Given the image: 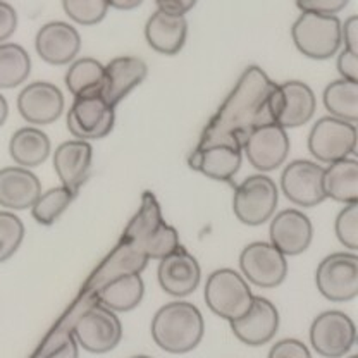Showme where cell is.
<instances>
[{
	"mask_svg": "<svg viewBox=\"0 0 358 358\" xmlns=\"http://www.w3.org/2000/svg\"><path fill=\"white\" fill-rule=\"evenodd\" d=\"M289 136L285 128L272 121L260 122L245 134L241 150L260 173H268L285 164L289 154Z\"/></svg>",
	"mask_w": 358,
	"mask_h": 358,
	"instance_id": "cell-8",
	"label": "cell"
},
{
	"mask_svg": "<svg viewBox=\"0 0 358 358\" xmlns=\"http://www.w3.org/2000/svg\"><path fill=\"white\" fill-rule=\"evenodd\" d=\"M334 229L339 243L355 252L358 248V201L345 205L336 217Z\"/></svg>",
	"mask_w": 358,
	"mask_h": 358,
	"instance_id": "cell-35",
	"label": "cell"
},
{
	"mask_svg": "<svg viewBox=\"0 0 358 358\" xmlns=\"http://www.w3.org/2000/svg\"><path fill=\"white\" fill-rule=\"evenodd\" d=\"M145 294V282L140 272H121L109 279L96 291V300L100 305L112 312H129L141 303Z\"/></svg>",
	"mask_w": 358,
	"mask_h": 358,
	"instance_id": "cell-26",
	"label": "cell"
},
{
	"mask_svg": "<svg viewBox=\"0 0 358 358\" xmlns=\"http://www.w3.org/2000/svg\"><path fill=\"white\" fill-rule=\"evenodd\" d=\"M24 240V224L14 212L0 210V264L7 262Z\"/></svg>",
	"mask_w": 358,
	"mask_h": 358,
	"instance_id": "cell-34",
	"label": "cell"
},
{
	"mask_svg": "<svg viewBox=\"0 0 358 358\" xmlns=\"http://www.w3.org/2000/svg\"><path fill=\"white\" fill-rule=\"evenodd\" d=\"M317 109V99L307 83L298 80L272 85L268 92L266 110L268 121L285 129L300 128L313 117Z\"/></svg>",
	"mask_w": 358,
	"mask_h": 358,
	"instance_id": "cell-4",
	"label": "cell"
},
{
	"mask_svg": "<svg viewBox=\"0 0 358 358\" xmlns=\"http://www.w3.org/2000/svg\"><path fill=\"white\" fill-rule=\"evenodd\" d=\"M42 193V182L29 169L13 166L0 169V207L7 210L31 208Z\"/></svg>",
	"mask_w": 358,
	"mask_h": 358,
	"instance_id": "cell-24",
	"label": "cell"
},
{
	"mask_svg": "<svg viewBox=\"0 0 358 358\" xmlns=\"http://www.w3.org/2000/svg\"><path fill=\"white\" fill-rule=\"evenodd\" d=\"M308 150L324 164L353 155L357 152V126L333 115L320 117L308 134Z\"/></svg>",
	"mask_w": 358,
	"mask_h": 358,
	"instance_id": "cell-10",
	"label": "cell"
},
{
	"mask_svg": "<svg viewBox=\"0 0 358 358\" xmlns=\"http://www.w3.org/2000/svg\"><path fill=\"white\" fill-rule=\"evenodd\" d=\"M109 7H114L117 10H133L143 3V0H107Z\"/></svg>",
	"mask_w": 358,
	"mask_h": 358,
	"instance_id": "cell-43",
	"label": "cell"
},
{
	"mask_svg": "<svg viewBox=\"0 0 358 358\" xmlns=\"http://www.w3.org/2000/svg\"><path fill=\"white\" fill-rule=\"evenodd\" d=\"M357 341V327L352 317L341 310L319 313L310 326V343L317 355L343 358Z\"/></svg>",
	"mask_w": 358,
	"mask_h": 358,
	"instance_id": "cell-11",
	"label": "cell"
},
{
	"mask_svg": "<svg viewBox=\"0 0 358 358\" xmlns=\"http://www.w3.org/2000/svg\"><path fill=\"white\" fill-rule=\"evenodd\" d=\"M150 331L160 350L182 355L200 345L205 333L203 315L189 301H171L157 310Z\"/></svg>",
	"mask_w": 358,
	"mask_h": 358,
	"instance_id": "cell-2",
	"label": "cell"
},
{
	"mask_svg": "<svg viewBox=\"0 0 358 358\" xmlns=\"http://www.w3.org/2000/svg\"><path fill=\"white\" fill-rule=\"evenodd\" d=\"M7 115H9V103H7L6 96L0 93V128H2L3 122L7 121Z\"/></svg>",
	"mask_w": 358,
	"mask_h": 358,
	"instance_id": "cell-44",
	"label": "cell"
},
{
	"mask_svg": "<svg viewBox=\"0 0 358 358\" xmlns=\"http://www.w3.org/2000/svg\"><path fill=\"white\" fill-rule=\"evenodd\" d=\"M31 73L29 54L17 43H0V90L16 88Z\"/></svg>",
	"mask_w": 358,
	"mask_h": 358,
	"instance_id": "cell-31",
	"label": "cell"
},
{
	"mask_svg": "<svg viewBox=\"0 0 358 358\" xmlns=\"http://www.w3.org/2000/svg\"><path fill=\"white\" fill-rule=\"evenodd\" d=\"M338 73L343 80L358 83V54L343 48L338 55Z\"/></svg>",
	"mask_w": 358,
	"mask_h": 358,
	"instance_id": "cell-40",
	"label": "cell"
},
{
	"mask_svg": "<svg viewBox=\"0 0 358 358\" xmlns=\"http://www.w3.org/2000/svg\"><path fill=\"white\" fill-rule=\"evenodd\" d=\"M35 48L48 64L66 66L80 54V31L66 21H50L36 33Z\"/></svg>",
	"mask_w": 358,
	"mask_h": 358,
	"instance_id": "cell-19",
	"label": "cell"
},
{
	"mask_svg": "<svg viewBox=\"0 0 358 358\" xmlns=\"http://www.w3.org/2000/svg\"><path fill=\"white\" fill-rule=\"evenodd\" d=\"M315 285L326 300L345 303L358 294V257L355 252L327 255L315 271Z\"/></svg>",
	"mask_w": 358,
	"mask_h": 358,
	"instance_id": "cell-9",
	"label": "cell"
},
{
	"mask_svg": "<svg viewBox=\"0 0 358 358\" xmlns=\"http://www.w3.org/2000/svg\"><path fill=\"white\" fill-rule=\"evenodd\" d=\"M106 83V66L92 57L73 61L66 73V87L74 99L102 93Z\"/></svg>",
	"mask_w": 358,
	"mask_h": 358,
	"instance_id": "cell-29",
	"label": "cell"
},
{
	"mask_svg": "<svg viewBox=\"0 0 358 358\" xmlns=\"http://www.w3.org/2000/svg\"><path fill=\"white\" fill-rule=\"evenodd\" d=\"M341 42L345 43V48L358 54V17L355 14L341 22Z\"/></svg>",
	"mask_w": 358,
	"mask_h": 358,
	"instance_id": "cell-41",
	"label": "cell"
},
{
	"mask_svg": "<svg viewBox=\"0 0 358 358\" xmlns=\"http://www.w3.org/2000/svg\"><path fill=\"white\" fill-rule=\"evenodd\" d=\"M196 2L199 0H155L157 9L169 14H181V16L189 13L196 6Z\"/></svg>",
	"mask_w": 358,
	"mask_h": 358,
	"instance_id": "cell-42",
	"label": "cell"
},
{
	"mask_svg": "<svg viewBox=\"0 0 358 358\" xmlns=\"http://www.w3.org/2000/svg\"><path fill=\"white\" fill-rule=\"evenodd\" d=\"M62 9L71 21L81 26H95L109 13L107 0H62Z\"/></svg>",
	"mask_w": 358,
	"mask_h": 358,
	"instance_id": "cell-33",
	"label": "cell"
},
{
	"mask_svg": "<svg viewBox=\"0 0 358 358\" xmlns=\"http://www.w3.org/2000/svg\"><path fill=\"white\" fill-rule=\"evenodd\" d=\"M350 0H296V7L301 13H315L324 16H338Z\"/></svg>",
	"mask_w": 358,
	"mask_h": 358,
	"instance_id": "cell-38",
	"label": "cell"
},
{
	"mask_svg": "<svg viewBox=\"0 0 358 358\" xmlns=\"http://www.w3.org/2000/svg\"><path fill=\"white\" fill-rule=\"evenodd\" d=\"M71 333L81 348L100 355L110 352L121 343L122 324L115 312L95 303L74 320Z\"/></svg>",
	"mask_w": 358,
	"mask_h": 358,
	"instance_id": "cell-7",
	"label": "cell"
},
{
	"mask_svg": "<svg viewBox=\"0 0 358 358\" xmlns=\"http://www.w3.org/2000/svg\"><path fill=\"white\" fill-rule=\"evenodd\" d=\"M268 236L271 245L275 246L285 257L300 255L312 243V221L301 210L286 208L272 219Z\"/></svg>",
	"mask_w": 358,
	"mask_h": 358,
	"instance_id": "cell-20",
	"label": "cell"
},
{
	"mask_svg": "<svg viewBox=\"0 0 358 358\" xmlns=\"http://www.w3.org/2000/svg\"><path fill=\"white\" fill-rule=\"evenodd\" d=\"M131 358H152V357H148V355H136V357H131Z\"/></svg>",
	"mask_w": 358,
	"mask_h": 358,
	"instance_id": "cell-45",
	"label": "cell"
},
{
	"mask_svg": "<svg viewBox=\"0 0 358 358\" xmlns=\"http://www.w3.org/2000/svg\"><path fill=\"white\" fill-rule=\"evenodd\" d=\"M52 152L50 138L42 129L26 126L10 136L9 154L14 162L24 169L42 166Z\"/></svg>",
	"mask_w": 358,
	"mask_h": 358,
	"instance_id": "cell-27",
	"label": "cell"
},
{
	"mask_svg": "<svg viewBox=\"0 0 358 358\" xmlns=\"http://www.w3.org/2000/svg\"><path fill=\"white\" fill-rule=\"evenodd\" d=\"M189 167L214 181H231L241 167V147L236 143H210L189 155Z\"/></svg>",
	"mask_w": 358,
	"mask_h": 358,
	"instance_id": "cell-21",
	"label": "cell"
},
{
	"mask_svg": "<svg viewBox=\"0 0 358 358\" xmlns=\"http://www.w3.org/2000/svg\"><path fill=\"white\" fill-rule=\"evenodd\" d=\"M324 106L336 119L346 122L358 121V83L336 80L324 90Z\"/></svg>",
	"mask_w": 358,
	"mask_h": 358,
	"instance_id": "cell-30",
	"label": "cell"
},
{
	"mask_svg": "<svg viewBox=\"0 0 358 358\" xmlns=\"http://www.w3.org/2000/svg\"><path fill=\"white\" fill-rule=\"evenodd\" d=\"M160 288L167 294L176 298H185L195 293L201 279V268L199 260L181 245L174 252L160 259L157 271Z\"/></svg>",
	"mask_w": 358,
	"mask_h": 358,
	"instance_id": "cell-16",
	"label": "cell"
},
{
	"mask_svg": "<svg viewBox=\"0 0 358 358\" xmlns=\"http://www.w3.org/2000/svg\"><path fill=\"white\" fill-rule=\"evenodd\" d=\"M348 358H358V355H352V357H348Z\"/></svg>",
	"mask_w": 358,
	"mask_h": 358,
	"instance_id": "cell-46",
	"label": "cell"
},
{
	"mask_svg": "<svg viewBox=\"0 0 358 358\" xmlns=\"http://www.w3.org/2000/svg\"><path fill=\"white\" fill-rule=\"evenodd\" d=\"M294 47L305 57L326 61L341 48V21L338 16H324L315 13H301L291 26Z\"/></svg>",
	"mask_w": 358,
	"mask_h": 358,
	"instance_id": "cell-3",
	"label": "cell"
},
{
	"mask_svg": "<svg viewBox=\"0 0 358 358\" xmlns=\"http://www.w3.org/2000/svg\"><path fill=\"white\" fill-rule=\"evenodd\" d=\"M324 193L326 199L339 203L358 201V162L352 157L336 160L324 169Z\"/></svg>",
	"mask_w": 358,
	"mask_h": 358,
	"instance_id": "cell-28",
	"label": "cell"
},
{
	"mask_svg": "<svg viewBox=\"0 0 358 358\" xmlns=\"http://www.w3.org/2000/svg\"><path fill=\"white\" fill-rule=\"evenodd\" d=\"M35 358H80V345L73 333L66 331L48 339Z\"/></svg>",
	"mask_w": 358,
	"mask_h": 358,
	"instance_id": "cell-36",
	"label": "cell"
},
{
	"mask_svg": "<svg viewBox=\"0 0 358 358\" xmlns=\"http://www.w3.org/2000/svg\"><path fill=\"white\" fill-rule=\"evenodd\" d=\"M279 189L274 179L266 174H253L238 185L233 196V212L245 226H262L274 215Z\"/></svg>",
	"mask_w": 358,
	"mask_h": 358,
	"instance_id": "cell-6",
	"label": "cell"
},
{
	"mask_svg": "<svg viewBox=\"0 0 358 358\" xmlns=\"http://www.w3.org/2000/svg\"><path fill=\"white\" fill-rule=\"evenodd\" d=\"M268 358H312L310 350L300 339L286 338L272 345Z\"/></svg>",
	"mask_w": 358,
	"mask_h": 358,
	"instance_id": "cell-37",
	"label": "cell"
},
{
	"mask_svg": "<svg viewBox=\"0 0 358 358\" xmlns=\"http://www.w3.org/2000/svg\"><path fill=\"white\" fill-rule=\"evenodd\" d=\"M140 215L145 221H140L136 217L128 229V236L134 240V248H136L138 255L143 257L145 260H160L178 248V231L164 222L160 219V214H155L154 217L150 208L145 207Z\"/></svg>",
	"mask_w": 358,
	"mask_h": 358,
	"instance_id": "cell-15",
	"label": "cell"
},
{
	"mask_svg": "<svg viewBox=\"0 0 358 358\" xmlns=\"http://www.w3.org/2000/svg\"><path fill=\"white\" fill-rule=\"evenodd\" d=\"M233 334L248 346H264L279 329V312L267 298L253 294L252 307L240 319L229 322Z\"/></svg>",
	"mask_w": 358,
	"mask_h": 358,
	"instance_id": "cell-18",
	"label": "cell"
},
{
	"mask_svg": "<svg viewBox=\"0 0 358 358\" xmlns=\"http://www.w3.org/2000/svg\"><path fill=\"white\" fill-rule=\"evenodd\" d=\"M272 81L259 66L246 67L236 88L231 92L217 115L205 129L199 147L210 143H236L241 147L245 134L260 124L262 114H267L266 103Z\"/></svg>",
	"mask_w": 358,
	"mask_h": 358,
	"instance_id": "cell-1",
	"label": "cell"
},
{
	"mask_svg": "<svg viewBox=\"0 0 358 358\" xmlns=\"http://www.w3.org/2000/svg\"><path fill=\"white\" fill-rule=\"evenodd\" d=\"M281 188L291 203L305 208L317 207L326 200L324 167L312 160H293L282 171Z\"/></svg>",
	"mask_w": 358,
	"mask_h": 358,
	"instance_id": "cell-14",
	"label": "cell"
},
{
	"mask_svg": "<svg viewBox=\"0 0 358 358\" xmlns=\"http://www.w3.org/2000/svg\"><path fill=\"white\" fill-rule=\"evenodd\" d=\"M148 74L145 61L133 55H121L112 59L106 66V83H103L102 96L115 107L121 103L134 88L140 87Z\"/></svg>",
	"mask_w": 358,
	"mask_h": 358,
	"instance_id": "cell-22",
	"label": "cell"
},
{
	"mask_svg": "<svg viewBox=\"0 0 358 358\" xmlns=\"http://www.w3.org/2000/svg\"><path fill=\"white\" fill-rule=\"evenodd\" d=\"M188 36V21L181 14H169L157 9L145 24V38L155 52L176 55L182 50Z\"/></svg>",
	"mask_w": 358,
	"mask_h": 358,
	"instance_id": "cell-23",
	"label": "cell"
},
{
	"mask_svg": "<svg viewBox=\"0 0 358 358\" xmlns=\"http://www.w3.org/2000/svg\"><path fill=\"white\" fill-rule=\"evenodd\" d=\"M17 110L29 124H52L62 115L64 95L54 83L35 81L22 88L17 96Z\"/></svg>",
	"mask_w": 358,
	"mask_h": 358,
	"instance_id": "cell-17",
	"label": "cell"
},
{
	"mask_svg": "<svg viewBox=\"0 0 358 358\" xmlns=\"http://www.w3.org/2000/svg\"><path fill=\"white\" fill-rule=\"evenodd\" d=\"M17 29V13L9 2L0 0V43L7 42Z\"/></svg>",
	"mask_w": 358,
	"mask_h": 358,
	"instance_id": "cell-39",
	"label": "cell"
},
{
	"mask_svg": "<svg viewBox=\"0 0 358 358\" xmlns=\"http://www.w3.org/2000/svg\"><path fill=\"white\" fill-rule=\"evenodd\" d=\"M78 189L67 188V186H57L47 192L40 193L38 199L31 205V214L35 221L43 226H52L62 214L67 210L73 200L76 199Z\"/></svg>",
	"mask_w": 358,
	"mask_h": 358,
	"instance_id": "cell-32",
	"label": "cell"
},
{
	"mask_svg": "<svg viewBox=\"0 0 358 358\" xmlns=\"http://www.w3.org/2000/svg\"><path fill=\"white\" fill-rule=\"evenodd\" d=\"M114 107L102 93L78 96L67 112V129L76 140H102L114 129Z\"/></svg>",
	"mask_w": 358,
	"mask_h": 358,
	"instance_id": "cell-12",
	"label": "cell"
},
{
	"mask_svg": "<svg viewBox=\"0 0 358 358\" xmlns=\"http://www.w3.org/2000/svg\"><path fill=\"white\" fill-rule=\"evenodd\" d=\"M92 160L93 148L88 141H64L54 152L55 174L67 188L80 189V186L87 181Z\"/></svg>",
	"mask_w": 358,
	"mask_h": 358,
	"instance_id": "cell-25",
	"label": "cell"
},
{
	"mask_svg": "<svg viewBox=\"0 0 358 358\" xmlns=\"http://www.w3.org/2000/svg\"><path fill=\"white\" fill-rule=\"evenodd\" d=\"M243 278L257 288H275L288 275L286 257L266 241L246 245L240 255Z\"/></svg>",
	"mask_w": 358,
	"mask_h": 358,
	"instance_id": "cell-13",
	"label": "cell"
},
{
	"mask_svg": "<svg viewBox=\"0 0 358 358\" xmlns=\"http://www.w3.org/2000/svg\"><path fill=\"white\" fill-rule=\"evenodd\" d=\"M203 294L208 308L227 322L243 317L253 301L248 281L234 268H217L212 272Z\"/></svg>",
	"mask_w": 358,
	"mask_h": 358,
	"instance_id": "cell-5",
	"label": "cell"
}]
</instances>
